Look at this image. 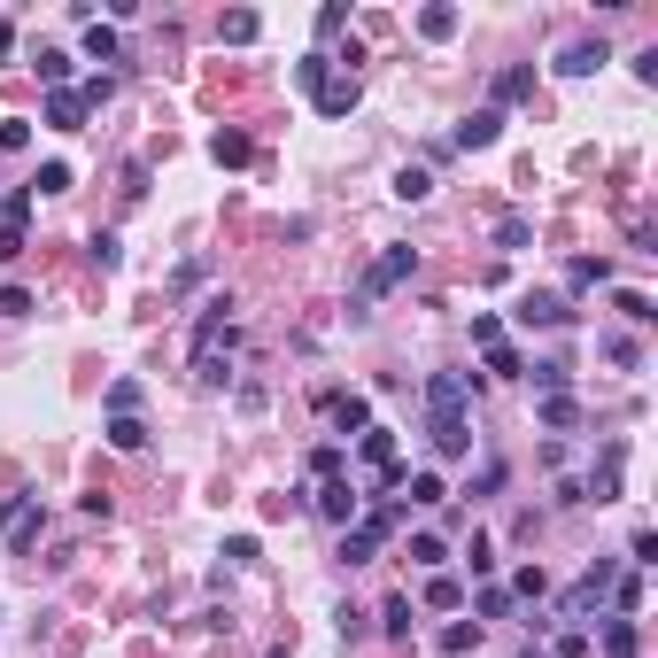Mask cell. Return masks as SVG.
I'll list each match as a JSON object with an SVG mask.
<instances>
[{
  "label": "cell",
  "instance_id": "ac0fdd59",
  "mask_svg": "<svg viewBox=\"0 0 658 658\" xmlns=\"http://www.w3.org/2000/svg\"><path fill=\"white\" fill-rule=\"evenodd\" d=\"M480 357H488V372H480V380H519V372H527V357H519L511 341H496V349H480Z\"/></svg>",
  "mask_w": 658,
  "mask_h": 658
},
{
  "label": "cell",
  "instance_id": "7c38bea8",
  "mask_svg": "<svg viewBox=\"0 0 658 658\" xmlns=\"http://www.w3.org/2000/svg\"><path fill=\"white\" fill-rule=\"evenodd\" d=\"M326 426L333 434H364V426H372V403H364V395H326Z\"/></svg>",
  "mask_w": 658,
  "mask_h": 658
},
{
  "label": "cell",
  "instance_id": "836d02e7",
  "mask_svg": "<svg viewBox=\"0 0 658 658\" xmlns=\"http://www.w3.org/2000/svg\"><path fill=\"white\" fill-rule=\"evenodd\" d=\"M31 148V124L24 117H0V155H24Z\"/></svg>",
  "mask_w": 658,
  "mask_h": 658
},
{
  "label": "cell",
  "instance_id": "30bf717a",
  "mask_svg": "<svg viewBox=\"0 0 658 658\" xmlns=\"http://www.w3.org/2000/svg\"><path fill=\"white\" fill-rule=\"evenodd\" d=\"M496 140H504V109H473V117L457 124V132H449V148H496Z\"/></svg>",
  "mask_w": 658,
  "mask_h": 658
},
{
  "label": "cell",
  "instance_id": "bcb514c9",
  "mask_svg": "<svg viewBox=\"0 0 658 658\" xmlns=\"http://www.w3.org/2000/svg\"><path fill=\"white\" fill-rule=\"evenodd\" d=\"M628 558H635V566H658V535H651V527H635V542H628Z\"/></svg>",
  "mask_w": 658,
  "mask_h": 658
},
{
  "label": "cell",
  "instance_id": "cb8c5ba5",
  "mask_svg": "<svg viewBox=\"0 0 658 658\" xmlns=\"http://www.w3.org/2000/svg\"><path fill=\"white\" fill-rule=\"evenodd\" d=\"M635 651H643L635 620H612V628H604V658H635Z\"/></svg>",
  "mask_w": 658,
  "mask_h": 658
},
{
  "label": "cell",
  "instance_id": "7402d4cb",
  "mask_svg": "<svg viewBox=\"0 0 658 658\" xmlns=\"http://www.w3.org/2000/svg\"><path fill=\"white\" fill-rule=\"evenodd\" d=\"M527 240H535V217H519V210L496 217V248H527Z\"/></svg>",
  "mask_w": 658,
  "mask_h": 658
},
{
  "label": "cell",
  "instance_id": "d6986e66",
  "mask_svg": "<svg viewBox=\"0 0 658 658\" xmlns=\"http://www.w3.org/2000/svg\"><path fill=\"white\" fill-rule=\"evenodd\" d=\"M403 558H411V566H426V573H434V566H449V542H442V535H426V527H419Z\"/></svg>",
  "mask_w": 658,
  "mask_h": 658
},
{
  "label": "cell",
  "instance_id": "277c9868",
  "mask_svg": "<svg viewBox=\"0 0 658 658\" xmlns=\"http://www.w3.org/2000/svg\"><path fill=\"white\" fill-rule=\"evenodd\" d=\"M411 271H419V248H388V256H380V264H372V271L357 279V302H380V295H395V287H403Z\"/></svg>",
  "mask_w": 658,
  "mask_h": 658
},
{
  "label": "cell",
  "instance_id": "d6a6232c",
  "mask_svg": "<svg viewBox=\"0 0 658 658\" xmlns=\"http://www.w3.org/2000/svg\"><path fill=\"white\" fill-rule=\"evenodd\" d=\"M31 202H39V194H31V186H16V194L0 202V225H31Z\"/></svg>",
  "mask_w": 658,
  "mask_h": 658
},
{
  "label": "cell",
  "instance_id": "603a6c76",
  "mask_svg": "<svg viewBox=\"0 0 658 658\" xmlns=\"http://www.w3.org/2000/svg\"><path fill=\"white\" fill-rule=\"evenodd\" d=\"M604 279H612L604 256H573V264H566V287H604Z\"/></svg>",
  "mask_w": 658,
  "mask_h": 658
},
{
  "label": "cell",
  "instance_id": "83f0119b",
  "mask_svg": "<svg viewBox=\"0 0 658 658\" xmlns=\"http://www.w3.org/2000/svg\"><path fill=\"white\" fill-rule=\"evenodd\" d=\"M449 488H442V473H411L403 480V504H442Z\"/></svg>",
  "mask_w": 658,
  "mask_h": 658
},
{
  "label": "cell",
  "instance_id": "484cf974",
  "mask_svg": "<svg viewBox=\"0 0 658 658\" xmlns=\"http://www.w3.org/2000/svg\"><path fill=\"white\" fill-rule=\"evenodd\" d=\"M109 449H124V457L148 449V419H109Z\"/></svg>",
  "mask_w": 658,
  "mask_h": 658
},
{
  "label": "cell",
  "instance_id": "2e32d148",
  "mask_svg": "<svg viewBox=\"0 0 658 658\" xmlns=\"http://www.w3.org/2000/svg\"><path fill=\"white\" fill-rule=\"evenodd\" d=\"M210 155H217V163H225V171H240V163H256V140L225 124V132H217V140H210Z\"/></svg>",
  "mask_w": 658,
  "mask_h": 658
},
{
  "label": "cell",
  "instance_id": "74e56055",
  "mask_svg": "<svg viewBox=\"0 0 658 658\" xmlns=\"http://www.w3.org/2000/svg\"><path fill=\"white\" fill-rule=\"evenodd\" d=\"M604 357H612V364H628V372H635V364H643V349H635V333H612V341H604Z\"/></svg>",
  "mask_w": 658,
  "mask_h": 658
},
{
  "label": "cell",
  "instance_id": "6da1fadb",
  "mask_svg": "<svg viewBox=\"0 0 658 658\" xmlns=\"http://www.w3.org/2000/svg\"><path fill=\"white\" fill-rule=\"evenodd\" d=\"M465 395H480V372H434L426 380V442H434V457H465L473 449Z\"/></svg>",
  "mask_w": 658,
  "mask_h": 658
},
{
  "label": "cell",
  "instance_id": "9c48e42d",
  "mask_svg": "<svg viewBox=\"0 0 658 658\" xmlns=\"http://www.w3.org/2000/svg\"><path fill=\"white\" fill-rule=\"evenodd\" d=\"M604 62H612V47H604V39H566L550 70H558V78H589V70H604Z\"/></svg>",
  "mask_w": 658,
  "mask_h": 658
},
{
  "label": "cell",
  "instance_id": "e575fe53",
  "mask_svg": "<svg viewBox=\"0 0 658 658\" xmlns=\"http://www.w3.org/2000/svg\"><path fill=\"white\" fill-rule=\"evenodd\" d=\"M341 465H349V457H341V449H310V480H341Z\"/></svg>",
  "mask_w": 658,
  "mask_h": 658
},
{
  "label": "cell",
  "instance_id": "8992f818",
  "mask_svg": "<svg viewBox=\"0 0 658 658\" xmlns=\"http://www.w3.org/2000/svg\"><path fill=\"white\" fill-rule=\"evenodd\" d=\"M357 457L372 465L380 488H403V465H395V426H364V434H357Z\"/></svg>",
  "mask_w": 658,
  "mask_h": 658
},
{
  "label": "cell",
  "instance_id": "8d00e7d4",
  "mask_svg": "<svg viewBox=\"0 0 658 658\" xmlns=\"http://www.w3.org/2000/svg\"><path fill=\"white\" fill-rule=\"evenodd\" d=\"M341 31H349V8H341V0H326V8H318V39H341Z\"/></svg>",
  "mask_w": 658,
  "mask_h": 658
},
{
  "label": "cell",
  "instance_id": "7dc6e473",
  "mask_svg": "<svg viewBox=\"0 0 658 658\" xmlns=\"http://www.w3.org/2000/svg\"><path fill=\"white\" fill-rule=\"evenodd\" d=\"M535 388H542V395H558V388H566V364H558V357L535 364Z\"/></svg>",
  "mask_w": 658,
  "mask_h": 658
},
{
  "label": "cell",
  "instance_id": "5b68a950",
  "mask_svg": "<svg viewBox=\"0 0 658 658\" xmlns=\"http://www.w3.org/2000/svg\"><path fill=\"white\" fill-rule=\"evenodd\" d=\"M39 527H47V504H39V496H8V504H0V542H8V550H31Z\"/></svg>",
  "mask_w": 658,
  "mask_h": 658
},
{
  "label": "cell",
  "instance_id": "ab89813d",
  "mask_svg": "<svg viewBox=\"0 0 658 658\" xmlns=\"http://www.w3.org/2000/svg\"><path fill=\"white\" fill-rule=\"evenodd\" d=\"M473 612H480V620H504V612H511V589H480Z\"/></svg>",
  "mask_w": 658,
  "mask_h": 658
},
{
  "label": "cell",
  "instance_id": "c3c4849f",
  "mask_svg": "<svg viewBox=\"0 0 658 658\" xmlns=\"http://www.w3.org/2000/svg\"><path fill=\"white\" fill-rule=\"evenodd\" d=\"M488 488H504V465H496V457H488V465L473 473V488H465V496H488Z\"/></svg>",
  "mask_w": 658,
  "mask_h": 658
},
{
  "label": "cell",
  "instance_id": "f35d334b",
  "mask_svg": "<svg viewBox=\"0 0 658 658\" xmlns=\"http://www.w3.org/2000/svg\"><path fill=\"white\" fill-rule=\"evenodd\" d=\"M326 70H333L326 55H302V62H295V86H302V93H318V78H326Z\"/></svg>",
  "mask_w": 658,
  "mask_h": 658
},
{
  "label": "cell",
  "instance_id": "44dd1931",
  "mask_svg": "<svg viewBox=\"0 0 658 658\" xmlns=\"http://www.w3.org/2000/svg\"><path fill=\"white\" fill-rule=\"evenodd\" d=\"M612 310H620L628 326H651V318H658V310H651V295H643V287H620V295H612Z\"/></svg>",
  "mask_w": 658,
  "mask_h": 658
},
{
  "label": "cell",
  "instance_id": "b9f144b4",
  "mask_svg": "<svg viewBox=\"0 0 658 658\" xmlns=\"http://www.w3.org/2000/svg\"><path fill=\"white\" fill-rule=\"evenodd\" d=\"M256 558H264V550H256V535H233V542H225V566H256Z\"/></svg>",
  "mask_w": 658,
  "mask_h": 658
},
{
  "label": "cell",
  "instance_id": "5bb4252c",
  "mask_svg": "<svg viewBox=\"0 0 658 658\" xmlns=\"http://www.w3.org/2000/svg\"><path fill=\"white\" fill-rule=\"evenodd\" d=\"M39 117L55 124V132H78V124H86V101H78V86H55V93H47V109H39Z\"/></svg>",
  "mask_w": 658,
  "mask_h": 658
},
{
  "label": "cell",
  "instance_id": "9a60e30c",
  "mask_svg": "<svg viewBox=\"0 0 658 658\" xmlns=\"http://www.w3.org/2000/svg\"><path fill=\"white\" fill-rule=\"evenodd\" d=\"M535 419L550 426V434H566V426H581V403H573V395L558 388V395H542V403H535Z\"/></svg>",
  "mask_w": 658,
  "mask_h": 658
},
{
  "label": "cell",
  "instance_id": "7a4b0ae2",
  "mask_svg": "<svg viewBox=\"0 0 658 658\" xmlns=\"http://www.w3.org/2000/svg\"><path fill=\"white\" fill-rule=\"evenodd\" d=\"M233 349H240L233 295H217V302H202V326H194V380H202V388H225V380H233Z\"/></svg>",
  "mask_w": 658,
  "mask_h": 658
},
{
  "label": "cell",
  "instance_id": "3957f363",
  "mask_svg": "<svg viewBox=\"0 0 658 658\" xmlns=\"http://www.w3.org/2000/svg\"><path fill=\"white\" fill-rule=\"evenodd\" d=\"M612 581H620V566H612V558H597V566H589V573L566 589V597H558V620H589V612L612 597Z\"/></svg>",
  "mask_w": 658,
  "mask_h": 658
},
{
  "label": "cell",
  "instance_id": "e0dca14e",
  "mask_svg": "<svg viewBox=\"0 0 658 658\" xmlns=\"http://www.w3.org/2000/svg\"><path fill=\"white\" fill-rule=\"evenodd\" d=\"M426 612H465V581H457V573H434V581H426Z\"/></svg>",
  "mask_w": 658,
  "mask_h": 658
},
{
  "label": "cell",
  "instance_id": "4dcf8cb0",
  "mask_svg": "<svg viewBox=\"0 0 658 658\" xmlns=\"http://www.w3.org/2000/svg\"><path fill=\"white\" fill-rule=\"evenodd\" d=\"M39 78H47V93L70 86V55H62V47H39Z\"/></svg>",
  "mask_w": 658,
  "mask_h": 658
},
{
  "label": "cell",
  "instance_id": "ffe728a7",
  "mask_svg": "<svg viewBox=\"0 0 658 658\" xmlns=\"http://www.w3.org/2000/svg\"><path fill=\"white\" fill-rule=\"evenodd\" d=\"M256 8H233V16H225V24H217V39H225V47H248V39H256Z\"/></svg>",
  "mask_w": 658,
  "mask_h": 658
},
{
  "label": "cell",
  "instance_id": "52a82bcc",
  "mask_svg": "<svg viewBox=\"0 0 658 658\" xmlns=\"http://www.w3.org/2000/svg\"><path fill=\"white\" fill-rule=\"evenodd\" d=\"M310 101H318V117H349V109H357V101H364V86H357V78H349V70H326Z\"/></svg>",
  "mask_w": 658,
  "mask_h": 658
},
{
  "label": "cell",
  "instance_id": "ee69618b",
  "mask_svg": "<svg viewBox=\"0 0 658 658\" xmlns=\"http://www.w3.org/2000/svg\"><path fill=\"white\" fill-rule=\"evenodd\" d=\"M93 264H101V271H117V264H124V248H117V233H93Z\"/></svg>",
  "mask_w": 658,
  "mask_h": 658
},
{
  "label": "cell",
  "instance_id": "f1b7e54d",
  "mask_svg": "<svg viewBox=\"0 0 658 658\" xmlns=\"http://www.w3.org/2000/svg\"><path fill=\"white\" fill-rule=\"evenodd\" d=\"M86 55L93 62H117V24H101V16H93V24H86Z\"/></svg>",
  "mask_w": 658,
  "mask_h": 658
},
{
  "label": "cell",
  "instance_id": "d4e9b609",
  "mask_svg": "<svg viewBox=\"0 0 658 658\" xmlns=\"http://www.w3.org/2000/svg\"><path fill=\"white\" fill-rule=\"evenodd\" d=\"M449 31H457V8H449V0L419 8V39H449Z\"/></svg>",
  "mask_w": 658,
  "mask_h": 658
},
{
  "label": "cell",
  "instance_id": "1f68e13d",
  "mask_svg": "<svg viewBox=\"0 0 658 658\" xmlns=\"http://www.w3.org/2000/svg\"><path fill=\"white\" fill-rule=\"evenodd\" d=\"M31 194H70V163H39V179H31Z\"/></svg>",
  "mask_w": 658,
  "mask_h": 658
},
{
  "label": "cell",
  "instance_id": "60d3db41",
  "mask_svg": "<svg viewBox=\"0 0 658 658\" xmlns=\"http://www.w3.org/2000/svg\"><path fill=\"white\" fill-rule=\"evenodd\" d=\"M380 628H388V635H411V597H388V612H380Z\"/></svg>",
  "mask_w": 658,
  "mask_h": 658
},
{
  "label": "cell",
  "instance_id": "681fc988",
  "mask_svg": "<svg viewBox=\"0 0 658 658\" xmlns=\"http://www.w3.org/2000/svg\"><path fill=\"white\" fill-rule=\"evenodd\" d=\"M24 256V225H0V264H16Z\"/></svg>",
  "mask_w": 658,
  "mask_h": 658
},
{
  "label": "cell",
  "instance_id": "d590c367",
  "mask_svg": "<svg viewBox=\"0 0 658 658\" xmlns=\"http://www.w3.org/2000/svg\"><path fill=\"white\" fill-rule=\"evenodd\" d=\"M0 318H31V287L8 279V287H0Z\"/></svg>",
  "mask_w": 658,
  "mask_h": 658
},
{
  "label": "cell",
  "instance_id": "8fae6325",
  "mask_svg": "<svg viewBox=\"0 0 658 658\" xmlns=\"http://www.w3.org/2000/svg\"><path fill=\"white\" fill-rule=\"evenodd\" d=\"M573 310H566V295H550V287H527L519 295V326H566Z\"/></svg>",
  "mask_w": 658,
  "mask_h": 658
},
{
  "label": "cell",
  "instance_id": "4fadbf2b",
  "mask_svg": "<svg viewBox=\"0 0 658 658\" xmlns=\"http://www.w3.org/2000/svg\"><path fill=\"white\" fill-rule=\"evenodd\" d=\"M527 93H535V62H504V70H496V101H488V109H511V101H527Z\"/></svg>",
  "mask_w": 658,
  "mask_h": 658
},
{
  "label": "cell",
  "instance_id": "4316f807",
  "mask_svg": "<svg viewBox=\"0 0 658 658\" xmlns=\"http://www.w3.org/2000/svg\"><path fill=\"white\" fill-rule=\"evenodd\" d=\"M109 419H140V380H109Z\"/></svg>",
  "mask_w": 658,
  "mask_h": 658
},
{
  "label": "cell",
  "instance_id": "f907efd6",
  "mask_svg": "<svg viewBox=\"0 0 658 658\" xmlns=\"http://www.w3.org/2000/svg\"><path fill=\"white\" fill-rule=\"evenodd\" d=\"M0 55H16V24L8 16H0Z\"/></svg>",
  "mask_w": 658,
  "mask_h": 658
},
{
  "label": "cell",
  "instance_id": "f6af8a7d",
  "mask_svg": "<svg viewBox=\"0 0 658 658\" xmlns=\"http://www.w3.org/2000/svg\"><path fill=\"white\" fill-rule=\"evenodd\" d=\"M395 194H403V202H426V194H434V179H426V171H403V179H395Z\"/></svg>",
  "mask_w": 658,
  "mask_h": 658
},
{
  "label": "cell",
  "instance_id": "f546056e",
  "mask_svg": "<svg viewBox=\"0 0 658 658\" xmlns=\"http://www.w3.org/2000/svg\"><path fill=\"white\" fill-rule=\"evenodd\" d=\"M442 651H449V658L480 651V620H457V628H442Z\"/></svg>",
  "mask_w": 658,
  "mask_h": 658
},
{
  "label": "cell",
  "instance_id": "7bdbcfd3",
  "mask_svg": "<svg viewBox=\"0 0 658 658\" xmlns=\"http://www.w3.org/2000/svg\"><path fill=\"white\" fill-rule=\"evenodd\" d=\"M542 589H550V573H542V566H519V581H511V597H542Z\"/></svg>",
  "mask_w": 658,
  "mask_h": 658
},
{
  "label": "cell",
  "instance_id": "ba28073f",
  "mask_svg": "<svg viewBox=\"0 0 658 658\" xmlns=\"http://www.w3.org/2000/svg\"><path fill=\"white\" fill-rule=\"evenodd\" d=\"M310 511H318V519H333V527H349V519L364 511V496L349 488V480H318V496H310Z\"/></svg>",
  "mask_w": 658,
  "mask_h": 658
}]
</instances>
